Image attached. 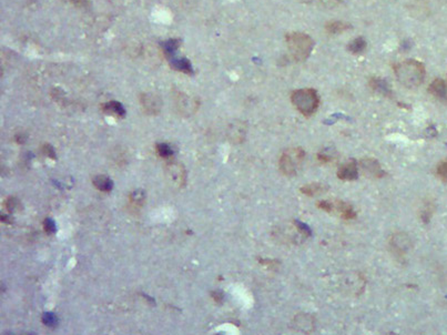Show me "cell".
Returning <instances> with one entry per match:
<instances>
[{
  "label": "cell",
  "instance_id": "obj_6",
  "mask_svg": "<svg viewBox=\"0 0 447 335\" xmlns=\"http://www.w3.org/2000/svg\"><path fill=\"white\" fill-rule=\"evenodd\" d=\"M140 102L144 112L152 114V116L159 113L162 106L160 98L153 93H142L140 96Z\"/></svg>",
  "mask_w": 447,
  "mask_h": 335
},
{
  "label": "cell",
  "instance_id": "obj_31",
  "mask_svg": "<svg viewBox=\"0 0 447 335\" xmlns=\"http://www.w3.org/2000/svg\"><path fill=\"white\" fill-rule=\"evenodd\" d=\"M1 220L3 222H6V223H11V219L8 215H2Z\"/></svg>",
  "mask_w": 447,
  "mask_h": 335
},
{
  "label": "cell",
  "instance_id": "obj_10",
  "mask_svg": "<svg viewBox=\"0 0 447 335\" xmlns=\"http://www.w3.org/2000/svg\"><path fill=\"white\" fill-rule=\"evenodd\" d=\"M338 176L341 180L352 181L358 179V167L355 161H351L349 163H345L339 169Z\"/></svg>",
  "mask_w": 447,
  "mask_h": 335
},
{
  "label": "cell",
  "instance_id": "obj_18",
  "mask_svg": "<svg viewBox=\"0 0 447 335\" xmlns=\"http://www.w3.org/2000/svg\"><path fill=\"white\" fill-rule=\"evenodd\" d=\"M171 67L173 69L178 70V71L184 72V73H192L193 69L192 66L190 64V61L188 59H177V60H173L171 62Z\"/></svg>",
  "mask_w": 447,
  "mask_h": 335
},
{
  "label": "cell",
  "instance_id": "obj_15",
  "mask_svg": "<svg viewBox=\"0 0 447 335\" xmlns=\"http://www.w3.org/2000/svg\"><path fill=\"white\" fill-rule=\"evenodd\" d=\"M93 184L98 190L104 191V192H108L111 191L113 188V182L112 180L107 176H97L93 178Z\"/></svg>",
  "mask_w": 447,
  "mask_h": 335
},
{
  "label": "cell",
  "instance_id": "obj_28",
  "mask_svg": "<svg viewBox=\"0 0 447 335\" xmlns=\"http://www.w3.org/2000/svg\"><path fill=\"white\" fill-rule=\"evenodd\" d=\"M43 150H45V153L47 156L53 158V159H56V153H54V150L51 145L46 144L45 147H43Z\"/></svg>",
  "mask_w": 447,
  "mask_h": 335
},
{
  "label": "cell",
  "instance_id": "obj_7",
  "mask_svg": "<svg viewBox=\"0 0 447 335\" xmlns=\"http://www.w3.org/2000/svg\"><path fill=\"white\" fill-rule=\"evenodd\" d=\"M176 105L180 112L184 114H191L197 108V101L195 98L189 97L184 93H178L176 97Z\"/></svg>",
  "mask_w": 447,
  "mask_h": 335
},
{
  "label": "cell",
  "instance_id": "obj_30",
  "mask_svg": "<svg viewBox=\"0 0 447 335\" xmlns=\"http://www.w3.org/2000/svg\"><path fill=\"white\" fill-rule=\"evenodd\" d=\"M26 139H27V137L23 138V133H21V135H19V136L16 137V140H17L18 143H23L26 141Z\"/></svg>",
  "mask_w": 447,
  "mask_h": 335
},
{
  "label": "cell",
  "instance_id": "obj_2",
  "mask_svg": "<svg viewBox=\"0 0 447 335\" xmlns=\"http://www.w3.org/2000/svg\"><path fill=\"white\" fill-rule=\"evenodd\" d=\"M286 43L288 51L295 61L306 60L314 46L313 39L302 33L288 34Z\"/></svg>",
  "mask_w": 447,
  "mask_h": 335
},
{
  "label": "cell",
  "instance_id": "obj_14",
  "mask_svg": "<svg viewBox=\"0 0 447 335\" xmlns=\"http://www.w3.org/2000/svg\"><path fill=\"white\" fill-rule=\"evenodd\" d=\"M102 109H104V111L108 114H114V116L122 118L125 116V109L124 108V106L118 101L107 102V104L102 106Z\"/></svg>",
  "mask_w": 447,
  "mask_h": 335
},
{
  "label": "cell",
  "instance_id": "obj_16",
  "mask_svg": "<svg viewBox=\"0 0 447 335\" xmlns=\"http://www.w3.org/2000/svg\"><path fill=\"white\" fill-rule=\"evenodd\" d=\"M326 191H327V186H325V184H322V183L306 184V186H304L302 189H301V192L308 196L322 194V193L326 192Z\"/></svg>",
  "mask_w": 447,
  "mask_h": 335
},
{
  "label": "cell",
  "instance_id": "obj_5",
  "mask_svg": "<svg viewBox=\"0 0 447 335\" xmlns=\"http://www.w3.org/2000/svg\"><path fill=\"white\" fill-rule=\"evenodd\" d=\"M319 208H321L322 210L328 212H336L340 215L342 216L344 219L351 220L355 218V211L353 210V208L350 204H347L343 201H321V202L318 203Z\"/></svg>",
  "mask_w": 447,
  "mask_h": 335
},
{
  "label": "cell",
  "instance_id": "obj_20",
  "mask_svg": "<svg viewBox=\"0 0 447 335\" xmlns=\"http://www.w3.org/2000/svg\"><path fill=\"white\" fill-rule=\"evenodd\" d=\"M366 49V41L363 38H357L353 41L349 43V50L352 53L359 54L365 51Z\"/></svg>",
  "mask_w": 447,
  "mask_h": 335
},
{
  "label": "cell",
  "instance_id": "obj_29",
  "mask_svg": "<svg viewBox=\"0 0 447 335\" xmlns=\"http://www.w3.org/2000/svg\"><path fill=\"white\" fill-rule=\"evenodd\" d=\"M71 2L73 3L74 6H85V3L87 2V0H70Z\"/></svg>",
  "mask_w": 447,
  "mask_h": 335
},
{
  "label": "cell",
  "instance_id": "obj_24",
  "mask_svg": "<svg viewBox=\"0 0 447 335\" xmlns=\"http://www.w3.org/2000/svg\"><path fill=\"white\" fill-rule=\"evenodd\" d=\"M144 198H145V194H144V192L142 190L134 191L131 194V196H130V199H131V202L133 204H142V203H143V201H144Z\"/></svg>",
  "mask_w": 447,
  "mask_h": 335
},
{
  "label": "cell",
  "instance_id": "obj_22",
  "mask_svg": "<svg viewBox=\"0 0 447 335\" xmlns=\"http://www.w3.org/2000/svg\"><path fill=\"white\" fill-rule=\"evenodd\" d=\"M42 322L43 324L49 326V328H54L58 325V317L53 312H46L42 315Z\"/></svg>",
  "mask_w": 447,
  "mask_h": 335
},
{
  "label": "cell",
  "instance_id": "obj_12",
  "mask_svg": "<svg viewBox=\"0 0 447 335\" xmlns=\"http://www.w3.org/2000/svg\"><path fill=\"white\" fill-rule=\"evenodd\" d=\"M361 167L365 173L372 175L375 178H381L384 176V171L379 167L378 162L375 159H363L361 161Z\"/></svg>",
  "mask_w": 447,
  "mask_h": 335
},
{
  "label": "cell",
  "instance_id": "obj_23",
  "mask_svg": "<svg viewBox=\"0 0 447 335\" xmlns=\"http://www.w3.org/2000/svg\"><path fill=\"white\" fill-rule=\"evenodd\" d=\"M157 152L159 153V156H161L162 158H169L173 155V150L167 143L157 144Z\"/></svg>",
  "mask_w": 447,
  "mask_h": 335
},
{
  "label": "cell",
  "instance_id": "obj_13",
  "mask_svg": "<svg viewBox=\"0 0 447 335\" xmlns=\"http://www.w3.org/2000/svg\"><path fill=\"white\" fill-rule=\"evenodd\" d=\"M370 87L375 92H378L385 97H390L392 94L391 86L389 85L385 79L382 78H373L370 80Z\"/></svg>",
  "mask_w": 447,
  "mask_h": 335
},
{
  "label": "cell",
  "instance_id": "obj_11",
  "mask_svg": "<svg viewBox=\"0 0 447 335\" xmlns=\"http://www.w3.org/2000/svg\"><path fill=\"white\" fill-rule=\"evenodd\" d=\"M294 323L296 325L298 330L302 331V332H311V331L314 330V318L308 314H304V313H300L295 317Z\"/></svg>",
  "mask_w": 447,
  "mask_h": 335
},
{
  "label": "cell",
  "instance_id": "obj_9",
  "mask_svg": "<svg viewBox=\"0 0 447 335\" xmlns=\"http://www.w3.org/2000/svg\"><path fill=\"white\" fill-rule=\"evenodd\" d=\"M429 93L442 102H447V82L443 79H435L429 87Z\"/></svg>",
  "mask_w": 447,
  "mask_h": 335
},
{
  "label": "cell",
  "instance_id": "obj_26",
  "mask_svg": "<svg viewBox=\"0 0 447 335\" xmlns=\"http://www.w3.org/2000/svg\"><path fill=\"white\" fill-rule=\"evenodd\" d=\"M43 228H45V230L48 233H54L57 231L56 223H54L53 219H46L45 222H43Z\"/></svg>",
  "mask_w": 447,
  "mask_h": 335
},
{
  "label": "cell",
  "instance_id": "obj_4",
  "mask_svg": "<svg viewBox=\"0 0 447 335\" xmlns=\"http://www.w3.org/2000/svg\"><path fill=\"white\" fill-rule=\"evenodd\" d=\"M305 157V152L300 148L288 149L283 152L280 159V169L287 176H295L300 170Z\"/></svg>",
  "mask_w": 447,
  "mask_h": 335
},
{
  "label": "cell",
  "instance_id": "obj_1",
  "mask_svg": "<svg viewBox=\"0 0 447 335\" xmlns=\"http://www.w3.org/2000/svg\"><path fill=\"white\" fill-rule=\"evenodd\" d=\"M395 76L399 84L409 89L417 88L425 78V68L417 60H405L395 66Z\"/></svg>",
  "mask_w": 447,
  "mask_h": 335
},
{
  "label": "cell",
  "instance_id": "obj_17",
  "mask_svg": "<svg viewBox=\"0 0 447 335\" xmlns=\"http://www.w3.org/2000/svg\"><path fill=\"white\" fill-rule=\"evenodd\" d=\"M244 135H245V129L243 123H233L231 125L230 131H229V136L231 137L232 141L234 142H241L244 139Z\"/></svg>",
  "mask_w": 447,
  "mask_h": 335
},
{
  "label": "cell",
  "instance_id": "obj_27",
  "mask_svg": "<svg viewBox=\"0 0 447 335\" xmlns=\"http://www.w3.org/2000/svg\"><path fill=\"white\" fill-rule=\"evenodd\" d=\"M19 204L20 203H19V201L16 198H9L6 201V207L8 209V211L11 212V213L19 207Z\"/></svg>",
  "mask_w": 447,
  "mask_h": 335
},
{
  "label": "cell",
  "instance_id": "obj_3",
  "mask_svg": "<svg viewBox=\"0 0 447 335\" xmlns=\"http://www.w3.org/2000/svg\"><path fill=\"white\" fill-rule=\"evenodd\" d=\"M292 104L303 116H312L319 108L320 98L314 89L305 88L296 90L291 96Z\"/></svg>",
  "mask_w": 447,
  "mask_h": 335
},
{
  "label": "cell",
  "instance_id": "obj_21",
  "mask_svg": "<svg viewBox=\"0 0 447 335\" xmlns=\"http://www.w3.org/2000/svg\"><path fill=\"white\" fill-rule=\"evenodd\" d=\"M179 46H180L179 40H177V39H170V40L162 43V49H163V53L165 56L171 57L173 56V53H176V50L179 48Z\"/></svg>",
  "mask_w": 447,
  "mask_h": 335
},
{
  "label": "cell",
  "instance_id": "obj_19",
  "mask_svg": "<svg viewBox=\"0 0 447 335\" xmlns=\"http://www.w3.org/2000/svg\"><path fill=\"white\" fill-rule=\"evenodd\" d=\"M349 28H350V26L343 21H334V22H330L328 25H326L327 33L332 34V35L342 34Z\"/></svg>",
  "mask_w": 447,
  "mask_h": 335
},
{
  "label": "cell",
  "instance_id": "obj_8",
  "mask_svg": "<svg viewBox=\"0 0 447 335\" xmlns=\"http://www.w3.org/2000/svg\"><path fill=\"white\" fill-rule=\"evenodd\" d=\"M411 239L405 233H396L392 236L391 246L392 249L398 254H404L406 251L411 249Z\"/></svg>",
  "mask_w": 447,
  "mask_h": 335
},
{
  "label": "cell",
  "instance_id": "obj_25",
  "mask_svg": "<svg viewBox=\"0 0 447 335\" xmlns=\"http://www.w3.org/2000/svg\"><path fill=\"white\" fill-rule=\"evenodd\" d=\"M437 175L442 180L447 181V160L442 161L437 167Z\"/></svg>",
  "mask_w": 447,
  "mask_h": 335
}]
</instances>
